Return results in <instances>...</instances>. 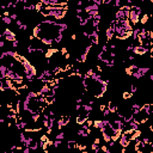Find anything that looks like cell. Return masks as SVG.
<instances>
[{
  "instance_id": "cell-1",
  "label": "cell",
  "mask_w": 153,
  "mask_h": 153,
  "mask_svg": "<svg viewBox=\"0 0 153 153\" xmlns=\"http://www.w3.org/2000/svg\"><path fill=\"white\" fill-rule=\"evenodd\" d=\"M142 15V10L139 5H133L130 6V10H129V17H128V21L129 23L134 26L139 23L140 21V17Z\"/></svg>"
},
{
  "instance_id": "cell-2",
  "label": "cell",
  "mask_w": 153,
  "mask_h": 153,
  "mask_svg": "<svg viewBox=\"0 0 153 153\" xmlns=\"http://www.w3.org/2000/svg\"><path fill=\"white\" fill-rule=\"evenodd\" d=\"M133 53L136 55V56H144V55H146L148 53V50L146 49V48H144L142 45H139V47H135V48H133Z\"/></svg>"
},
{
  "instance_id": "cell-3",
  "label": "cell",
  "mask_w": 153,
  "mask_h": 153,
  "mask_svg": "<svg viewBox=\"0 0 153 153\" xmlns=\"http://www.w3.org/2000/svg\"><path fill=\"white\" fill-rule=\"evenodd\" d=\"M104 36L106 37V41H108V42L115 38V34H114V31H112L110 28H106V29H105V31H104Z\"/></svg>"
},
{
  "instance_id": "cell-4",
  "label": "cell",
  "mask_w": 153,
  "mask_h": 153,
  "mask_svg": "<svg viewBox=\"0 0 153 153\" xmlns=\"http://www.w3.org/2000/svg\"><path fill=\"white\" fill-rule=\"evenodd\" d=\"M77 145H78V142L75 140H69L66 146H67V150H75L77 148Z\"/></svg>"
},
{
  "instance_id": "cell-5",
  "label": "cell",
  "mask_w": 153,
  "mask_h": 153,
  "mask_svg": "<svg viewBox=\"0 0 153 153\" xmlns=\"http://www.w3.org/2000/svg\"><path fill=\"white\" fill-rule=\"evenodd\" d=\"M55 140H60V141H63L65 140V133L63 132H59L55 134Z\"/></svg>"
},
{
  "instance_id": "cell-6",
  "label": "cell",
  "mask_w": 153,
  "mask_h": 153,
  "mask_svg": "<svg viewBox=\"0 0 153 153\" xmlns=\"http://www.w3.org/2000/svg\"><path fill=\"white\" fill-rule=\"evenodd\" d=\"M0 19H1V22L5 25H11L12 24V19L10 17H0Z\"/></svg>"
},
{
  "instance_id": "cell-7",
  "label": "cell",
  "mask_w": 153,
  "mask_h": 153,
  "mask_svg": "<svg viewBox=\"0 0 153 153\" xmlns=\"http://www.w3.org/2000/svg\"><path fill=\"white\" fill-rule=\"evenodd\" d=\"M122 98L124 99V101H128V99H130V98H133V95L130 94L129 91H124L123 94H122Z\"/></svg>"
},
{
  "instance_id": "cell-8",
  "label": "cell",
  "mask_w": 153,
  "mask_h": 153,
  "mask_svg": "<svg viewBox=\"0 0 153 153\" xmlns=\"http://www.w3.org/2000/svg\"><path fill=\"white\" fill-rule=\"evenodd\" d=\"M10 18H11V19H16V21H18V15H17V13H12V15H10Z\"/></svg>"
},
{
  "instance_id": "cell-9",
  "label": "cell",
  "mask_w": 153,
  "mask_h": 153,
  "mask_svg": "<svg viewBox=\"0 0 153 153\" xmlns=\"http://www.w3.org/2000/svg\"><path fill=\"white\" fill-rule=\"evenodd\" d=\"M80 153H90V152H88V151H82Z\"/></svg>"
}]
</instances>
